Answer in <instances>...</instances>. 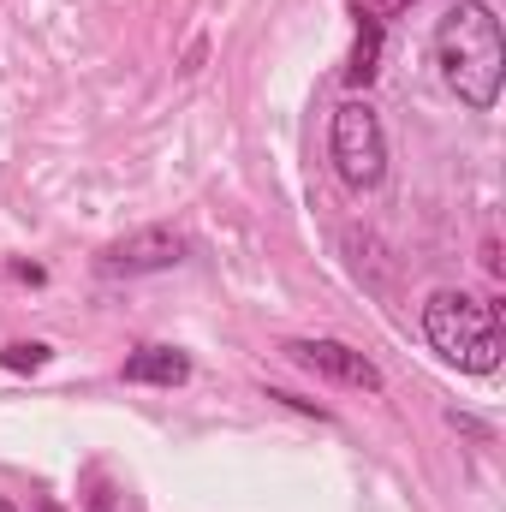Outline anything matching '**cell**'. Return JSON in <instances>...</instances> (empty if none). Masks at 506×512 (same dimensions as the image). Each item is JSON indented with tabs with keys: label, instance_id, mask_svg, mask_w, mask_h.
<instances>
[{
	"label": "cell",
	"instance_id": "cell-1",
	"mask_svg": "<svg viewBox=\"0 0 506 512\" xmlns=\"http://www.w3.org/2000/svg\"><path fill=\"white\" fill-rule=\"evenodd\" d=\"M435 66H441V84H447L471 114H489V108L501 102V78H506L501 18H495L483 0L447 6L441 24H435Z\"/></svg>",
	"mask_w": 506,
	"mask_h": 512
},
{
	"label": "cell",
	"instance_id": "cell-2",
	"mask_svg": "<svg viewBox=\"0 0 506 512\" xmlns=\"http://www.w3.org/2000/svg\"><path fill=\"white\" fill-rule=\"evenodd\" d=\"M423 340L459 364L465 376L501 370V310L471 292H429L423 298Z\"/></svg>",
	"mask_w": 506,
	"mask_h": 512
},
{
	"label": "cell",
	"instance_id": "cell-3",
	"mask_svg": "<svg viewBox=\"0 0 506 512\" xmlns=\"http://www.w3.org/2000/svg\"><path fill=\"white\" fill-rule=\"evenodd\" d=\"M328 155H334V173L352 191H376L381 179H387V131H381L370 102H340L334 108V120H328Z\"/></svg>",
	"mask_w": 506,
	"mask_h": 512
},
{
	"label": "cell",
	"instance_id": "cell-4",
	"mask_svg": "<svg viewBox=\"0 0 506 512\" xmlns=\"http://www.w3.org/2000/svg\"><path fill=\"white\" fill-rule=\"evenodd\" d=\"M185 262V239L173 233V227H137L126 239H114V245H102L96 256V268L102 274H167V268H179Z\"/></svg>",
	"mask_w": 506,
	"mask_h": 512
},
{
	"label": "cell",
	"instance_id": "cell-5",
	"mask_svg": "<svg viewBox=\"0 0 506 512\" xmlns=\"http://www.w3.org/2000/svg\"><path fill=\"white\" fill-rule=\"evenodd\" d=\"M286 358H292L298 370L322 376V382L358 387V393H381V370L364 358V352H352L346 340H292V346H286Z\"/></svg>",
	"mask_w": 506,
	"mask_h": 512
},
{
	"label": "cell",
	"instance_id": "cell-6",
	"mask_svg": "<svg viewBox=\"0 0 506 512\" xmlns=\"http://www.w3.org/2000/svg\"><path fill=\"white\" fill-rule=\"evenodd\" d=\"M185 376H191V358L179 346H143L126 358V382L137 387H179Z\"/></svg>",
	"mask_w": 506,
	"mask_h": 512
},
{
	"label": "cell",
	"instance_id": "cell-7",
	"mask_svg": "<svg viewBox=\"0 0 506 512\" xmlns=\"http://www.w3.org/2000/svg\"><path fill=\"white\" fill-rule=\"evenodd\" d=\"M376 60H381V18H376V12H364L358 48H352V66H346V84H358V90H364V84H370V78L381 72Z\"/></svg>",
	"mask_w": 506,
	"mask_h": 512
},
{
	"label": "cell",
	"instance_id": "cell-8",
	"mask_svg": "<svg viewBox=\"0 0 506 512\" xmlns=\"http://www.w3.org/2000/svg\"><path fill=\"white\" fill-rule=\"evenodd\" d=\"M48 346L42 340H12L6 352H0V370H12V376H24V370H48Z\"/></svg>",
	"mask_w": 506,
	"mask_h": 512
},
{
	"label": "cell",
	"instance_id": "cell-9",
	"mask_svg": "<svg viewBox=\"0 0 506 512\" xmlns=\"http://www.w3.org/2000/svg\"><path fill=\"white\" fill-rule=\"evenodd\" d=\"M405 6H411V0H370V12H376V18H387V12H405Z\"/></svg>",
	"mask_w": 506,
	"mask_h": 512
},
{
	"label": "cell",
	"instance_id": "cell-10",
	"mask_svg": "<svg viewBox=\"0 0 506 512\" xmlns=\"http://www.w3.org/2000/svg\"><path fill=\"white\" fill-rule=\"evenodd\" d=\"M0 512H18V507H12V501H0Z\"/></svg>",
	"mask_w": 506,
	"mask_h": 512
}]
</instances>
